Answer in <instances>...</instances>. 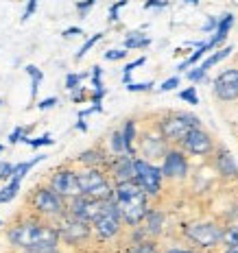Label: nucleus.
<instances>
[{
    "label": "nucleus",
    "mask_w": 238,
    "mask_h": 253,
    "mask_svg": "<svg viewBox=\"0 0 238 253\" xmlns=\"http://www.w3.org/2000/svg\"><path fill=\"white\" fill-rule=\"evenodd\" d=\"M114 199L120 208V216L127 227H138L144 223L146 214L151 210V197L140 188L136 179L131 181H120L114 183Z\"/></svg>",
    "instance_id": "f257e3e1"
},
{
    "label": "nucleus",
    "mask_w": 238,
    "mask_h": 253,
    "mask_svg": "<svg viewBox=\"0 0 238 253\" xmlns=\"http://www.w3.org/2000/svg\"><path fill=\"white\" fill-rule=\"evenodd\" d=\"M7 240L18 249H31V247H59L61 236L57 225L42 223V220H20L7 231Z\"/></svg>",
    "instance_id": "f03ea898"
},
{
    "label": "nucleus",
    "mask_w": 238,
    "mask_h": 253,
    "mask_svg": "<svg viewBox=\"0 0 238 253\" xmlns=\"http://www.w3.org/2000/svg\"><path fill=\"white\" fill-rule=\"evenodd\" d=\"M197 126L203 125H201L199 116H194L192 112H168L160 118L157 131L164 135L168 144H182V140Z\"/></svg>",
    "instance_id": "7ed1b4c3"
},
{
    "label": "nucleus",
    "mask_w": 238,
    "mask_h": 253,
    "mask_svg": "<svg viewBox=\"0 0 238 253\" xmlns=\"http://www.w3.org/2000/svg\"><path fill=\"white\" fill-rule=\"evenodd\" d=\"M77 177H79V186H81L83 194L100 199V201L114 199V181L105 168H96V166L83 168L81 166V168H77Z\"/></svg>",
    "instance_id": "20e7f679"
},
{
    "label": "nucleus",
    "mask_w": 238,
    "mask_h": 253,
    "mask_svg": "<svg viewBox=\"0 0 238 253\" xmlns=\"http://www.w3.org/2000/svg\"><path fill=\"white\" fill-rule=\"evenodd\" d=\"M225 227L216 220H192L184 225V238L199 249H216L223 245Z\"/></svg>",
    "instance_id": "39448f33"
},
{
    "label": "nucleus",
    "mask_w": 238,
    "mask_h": 253,
    "mask_svg": "<svg viewBox=\"0 0 238 253\" xmlns=\"http://www.w3.org/2000/svg\"><path fill=\"white\" fill-rule=\"evenodd\" d=\"M33 210L38 214H42L44 218H50V220H59L68 214V199H63L59 192H57L52 186H40L33 190Z\"/></svg>",
    "instance_id": "423d86ee"
},
{
    "label": "nucleus",
    "mask_w": 238,
    "mask_h": 253,
    "mask_svg": "<svg viewBox=\"0 0 238 253\" xmlns=\"http://www.w3.org/2000/svg\"><path fill=\"white\" fill-rule=\"evenodd\" d=\"M123 225L125 223H123V216H120V208L116 203V199H107L100 216L92 223V234L100 242H107V240H114L123 231Z\"/></svg>",
    "instance_id": "0eeeda50"
},
{
    "label": "nucleus",
    "mask_w": 238,
    "mask_h": 253,
    "mask_svg": "<svg viewBox=\"0 0 238 253\" xmlns=\"http://www.w3.org/2000/svg\"><path fill=\"white\" fill-rule=\"evenodd\" d=\"M136 181L140 183V188L149 194L151 199H157L164 186V175L162 166L153 164V162L144 160V157H136Z\"/></svg>",
    "instance_id": "6e6552de"
},
{
    "label": "nucleus",
    "mask_w": 238,
    "mask_h": 253,
    "mask_svg": "<svg viewBox=\"0 0 238 253\" xmlns=\"http://www.w3.org/2000/svg\"><path fill=\"white\" fill-rule=\"evenodd\" d=\"M179 146L190 157H212V153L216 151V142L212 138V133L205 131L203 126H197V129L190 131Z\"/></svg>",
    "instance_id": "1a4fd4ad"
},
{
    "label": "nucleus",
    "mask_w": 238,
    "mask_h": 253,
    "mask_svg": "<svg viewBox=\"0 0 238 253\" xmlns=\"http://www.w3.org/2000/svg\"><path fill=\"white\" fill-rule=\"evenodd\" d=\"M162 175L171 181H184L190 172L188 155L182 151V146H171L162 157Z\"/></svg>",
    "instance_id": "9d476101"
},
{
    "label": "nucleus",
    "mask_w": 238,
    "mask_h": 253,
    "mask_svg": "<svg viewBox=\"0 0 238 253\" xmlns=\"http://www.w3.org/2000/svg\"><path fill=\"white\" fill-rule=\"evenodd\" d=\"M212 94L221 103L238 101V66H230L221 70L212 81Z\"/></svg>",
    "instance_id": "9b49d317"
},
{
    "label": "nucleus",
    "mask_w": 238,
    "mask_h": 253,
    "mask_svg": "<svg viewBox=\"0 0 238 253\" xmlns=\"http://www.w3.org/2000/svg\"><path fill=\"white\" fill-rule=\"evenodd\" d=\"M103 205H105V201H100V199L88 197V194H79L75 199H68V214L83 220V223L92 225L100 216V212H103Z\"/></svg>",
    "instance_id": "f8f14e48"
},
{
    "label": "nucleus",
    "mask_w": 238,
    "mask_h": 253,
    "mask_svg": "<svg viewBox=\"0 0 238 253\" xmlns=\"http://www.w3.org/2000/svg\"><path fill=\"white\" fill-rule=\"evenodd\" d=\"M48 186H52L63 199H75L81 192L79 186V177H77V168L70 166H59L57 170H52V175L48 177Z\"/></svg>",
    "instance_id": "ddd939ff"
},
{
    "label": "nucleus",
    "mask_w": 238,
    "mask_h": 253,
    "mask_svg": "<svg viewBox=\"0 0 238 253\" xmlns=\"http://www.w3.org/2000/svg\"><path fill=\"white\" fill-rule=\"evenodd\" d=\"M57 229H59V236L66 245H81L92 234V225L83 223V220H79L70 214H66L63 218L57 220Z\"/></svg>",
    "instance_id": "4468645a"
},
{
    "label": "nucleus",
    "mask_w": 238,
    "mask_h": 253,
    "mask_svg": "<svg viewBox=\"0 0 238 253\" xmlns=\"http://www.w3.org/2000/svg\"><path fill=\"white\" fill-rule=\"evenodd\" d=\"M107 175L112 177L114 183H120V181H131L136 179V157L131 155H112L105 166Z\"/></svg>",
    "instance_id": "2eb2a0df"
},
{
    "label": "nucleus",
    "mask_w": 238,
    "mask_h": 253,
    "mask_svg": "<svg viewBox=\"0 0 238 253\" xmlns=\"http://www.w3.org/2000/svg\"><path fill=\"white\" fill-rule=\"evenodd\" d=\"M212 166L223 179H230V181H236L238 179V164L227 146L223 144L216 146V151L212 153Z\"/></svg>",
    "instance_id": "dca6fc26"
},
{
    "label": "nucleus",
    "mask_w": 238,
    "mask_h": 253,
    "mask_svg": "<svg viewBox=\"0 0 238 253\" xmlns=\"http://www.w3.org/2000/svg\"><path fill=\"white\" fill-rule=\"evenodd\" d=\"M171 146H168V142L164 140V135L157 131V126H155V131H151V133H144L142 135V140H140V151H142V157L144 160H160V157H164V153H166Z\"/></svg>",
    "instance_id": "f3484780"
},
{
    "label": "nucleus",
    "mask_w": 238,
    "mask_h": 253,
    "mask_svg": "<svg viewBox=\"0 0 238 253\" xmlns=\"http://www.w3.org/2000/svg\"><path fill=\"white\" fill-rule=\"evenodd\" d=\"M236 22V15L232 13V11H225L223 15L219 18V26H216V31L212 33V38L208 40V44H210V48L216 50V48H221V46L225 44V40H227V35H230V31H232V26H234Z\"/></svg>",
    "instance_id": "a211bd4d"
},
{
    "label": "nucleus",
    "mask_w": 238,
    "mask_h": 253,
    "mask_svg": "<svg viewBox=\"0 0 238 253\" xmlns=\"http://www.w3.org/2000/svg\"><path fill=\"white\" fill-rule=\"evenodd\" d=\"M109 153L105 149H100V146H92V149L83 151L77 155V164L83 166V168H90V166H96V168H105L109 162Z\"/></svg>",
    "instance_id": "6ab92c4d"
},
{
    "label": "nucleus",
    "mask_w": 238,
    "mask_h": 253,
    "mask_svg": "<svg viewBox=\"0 0 238 253\" xmlns=\"http://www.w3.org/2000/svg\"><path fill=\"white\" fill-rule=\"evenodd\" d=\"M164 223H166V216H164L162 210L151 208L149 214H146V218H144V223H142V227L146 229V234H149L151 238H157V236L164 234Z\"/></svg>",
    "instance_id": "aec40b11"
},
{
    "label": "nucleus",
    "mask_w": 238,
    "mask_h": 253,
    "mask_svg": "<svg viewBox=\"0 0 238 253\" xmlns=\"http://www.w3.org/2000/svg\"><path fill=\"white\" fill-rule=\"evenodd\" d=\"M210 50H212V48H210L208 40H205V42H201V44H199V46H197V48H194L192 52H190V55L186 57V59H184L182 63H177V72H188L190 68L199 66V63L205 59V55H208Z\"/></svg>",
    "instance_id": "412c9836"
},
{
    "label": "nucleus",
    "mask_w": 238,
    "mask_h": 253,
    "mask_svg": "<svg viewBox=\"0 0 238 253\" xmlns=\"http://www.w3.org/2000/svg\"><path fill=\"white\" fill-rule=\"evenodd\" d=\"M153 44V40L142 31H127L123 40V48L127 50H144Z\"/></svg>",
    "instance_id": "4be33fe9"
},
{
    "label": "nucleus",
    "mask_w": 238,
    "mask_h": 253,
    "mask_svg": "<svg viewBox=\"0 0 238 253\" xmlns=\"http://www.w3.org/2000/svg\"><path fill=\"white\" fill-rule=\"evenodd\" d=\"M123 131V138H125V144H127V153L131 157H138V151H136V140H138V125H136L134 118L125 120V125L120 126Z\"/></svg>",
    "instance_id": "5701e85b"
},
{
    "label": "nucleus",
    "mask_w": 238,
    "mask_h": 253,
    "mask_svg": "<svg viewBox=\"0 0 238 253\" xmlns=\"http://www.w3.org/2000/svg\"><path fill=\"white\" fill-rule=\"evenodd\" d=\"M232 52H234V46H232V44H230V46H221V48H216L214 52H210V55H208V57H205V59H203V61H201V63H199V66H201V68H203V70H205V72H208V70H210V68L219 66V63H221V61H225V59H227V57H230V55H232Z\"/></svg>",
    "instance_id": "b1692460"
},
{
    "label": "nucleus",
    "mask_w": 238,
    "mask_h": 253,
    "mask_svg": "<svg viewBox=\"0 0 238 253\" xmlns=\"http://www.w3.org/2000/svg\"><path fill=\"white\" fill-rule=\"evenodd\" d=\"M107 146H109V155H125V153H127V144H125V138H123V131L114 129L112 133H109ZM127 155H129V153H127Z\"/></svg>",
    "instance_id": "393cba45"
},
{
    "label": "nucleus",
    "mask_w": 238,
    "mask_h": 253,
    "mask_svg": "<svg viewBox=\"0 0 238 253\" xmlns=\"http://www.w3.org/2000/svg\"><path fill=\"white\" fill-rule=\"evenodd\" d=\"M20 186H22V183H20V181H15V179H9V181H4L2 186H0V205H4V203H11L13 199L18 197Z\"/></svg>",
    "instance_id": "a878e982"
},
{
    "label": "nucleus",
    "mask_w": 238,
    "mask_h": 253,
    "mask_svg": "<svg viewBox=\"0 0 238 253\" xmlns=\"http://www.w3.org/2000/svg\"><path fill=\"white\" fill-rule=\"evenodd\" d=\"M24 70H26V75L31 77V98H35L38 96V92H40L42 81H44V75H42V70L38 66H33V63H29Z\"/></svg>",
    "instance_id": "bb28decb"
},
{
    "label": "nucleus",
    "mask_w": 238,
    "mask_h": 253,
    "mask_svg": "<svg viewBox=\"0 0 238 253\" xmlns=\"http://www.w3.org/2000/svg\"><path fill=\"white\" fill-rule=\"evenodd\" d=\"M90 77V72H68L66 75V81H63V87L68 92H75V89L81 87V83Z\"/></svg>",
    "instance_id": "cd10ccee"
},
{
    "label": "nucleus",
    "mask_w": 238,
    "mask_h": 253,
    "mask_svg": "<svg viewBox=\"0 0 238 253\" xmlns=\"http://www.w3.org/2000/svg\"><path fill=\"white\" fill-rule=\"evenodd\" d=\"M103 35H105V33H94V35H92V38H88L86 42H83V46H81V48H79V52H77V55H75V59H77V61H81V59H83V57H86V55H88V52H90V50H92V48H94V46H96V44H98V42H100V40H103Z\"/></svg>",
    "instance_id": "c85d7f7f"
},
{
    "label": "nucleus",
    "mask_w": 238,
    "mask_h": 253,
    "mask_svg": "<svg viewBox=\"0 0 238 253\" xmlns=\"http://www.w3.org/2000/svg\"><path fill=\"white\" fill-rule=\"evenodd\" d=\"M177 98L179 101H184V103H188V105H199V94H197V85H190V87H184V89H179L177 92Z\"/></svg>",
    "instance_id": "c756f323"
},
{
    "label": "nucleus",
    "mask_w": 238,
    "mask_h": 253,
    "mask_svg": "<svg viewBox=\"0 0 238 253\" xmlns=\"http://www.w3.org/2000/svg\"><path fill=\"white\" fill-rule=\"evenodd\" d=\"M90 89H92V92L105 89V85H103V68L100 66H92V70H90Z\"/></svg>",
    "instance_id": "7c9ffc66"
},
{
    "label": "nucleus",
    "mask_w": 238,
    "mask_h": 253,
    "mask_svg": "<svg viewBox=\"0 0 238 253\" xmlns=\"http://www.w3.org/2000/svg\"><path fill=\"white\" fill-rule=\"evenodd\" d=\"M144 63H146L144 55L138 57V59H134V61H129V63H125V68H123V83H125V85H127V83H131V72H134L136 68L144 66Z\"/></svg>",
    "instance_id": "2f4dec72"
},
{
    "label": "nucleus",
    "mask_w": 238,
    "mask_h": 253,
    "mask_svg": "<svg viewBox=\"0 0 238 253\" xmlns=\"http://www.w3.org/2000/svg\"><path fill=\"white\" fill-rule=\"evenodd\" d=\"M26 144H29L31 149L38 151V149H42V146H52L55 144V140H52L48 133H44V135H38V138H29L26 140Z\"/></svg>",
    "instance_id": "473e14b6"
},
{
    "label": "nucleus",
    "mask_w": 238,
    "mask_h": 253,
    "mask_svg": "<svg viewBox=\"0 0 238 253\" xmlns=\"http://www.w3.org/2000/svg\"><path fill=\"white\" fill-rule=\"evenodd\" d=\"M179 85H182V79H179V75H173V77H168L166 81H162L160 87H155V89H157V92H162V94H166V92L177 89Z\"/></svg>",
    "instance_id": "72a5a7b5"
},
{
    "label": "nucleus",
    "mask_w": 238,
    "mask_h": 253,
    "mask_svg": "<svg viewBox=\"0 0 238 253\" xmlns=\"http://www.w3.org/2000/svg\"><path fill=\"white\" fill-rule=\"evenodd\" d=\"M127 253H162V251L157 249L153 242L146 240V242H138V245L129 247V249H127Z\"/></svg>",
    "instance_id": "f704fd0d"
},
{
    "label": "nucleus",
    "mask_w": 238,
    "mask_h": 253,
    "mask_svg": "<svg viewBox=\"0 0 238 253\" xmlns=\"http://www.w3.org/2000/svg\"><path fill=\"white\" fill-rule=\"evenodd\" d=\"M127 55H129L127 48H109L103 52V59L105 61H123V59H127Z\"/></svg>",
    "instance_id": "c9c22d12"
},
{
    "label": "nucleus",
    "mask_w": 238,
    "mask_h": 253,
    "mask_svg": "<svg viewBox=\"0 0 238 253\" xmlns=\"http://www.w3.org/2000/svg\"><path fill=\"white\" fill-rule=\"evenodd\" d=\"M205 77H208V72H205L201 66H194V68H190V70L186 72V79L190 83H194V85L201 83V81H205Z\"/></svg>",
    "instance_id": "e433bc0d"
},
{
    "label": "nucleus",
    "mask_w": 238,
    "mask_h": 253,
    "mask_svg": "<svg viewBox=\"0 0 238 253\" xmlns=\"http://www.w3.org/2000/svg\"><path fill=\"white\" fill-rule=\"evenodd\" d=\"M153 87H155V83H153V81H142V83H134V81H131V83H127V85H125L127 92H134V94H138V92H151Z\"/></svg>",
    "instance_id": "4c0bfd02"
},
{
    "label": "nucleus",
    "mask_w": 238,
    "mask_h": 253,
    "mask_svg": "<svg viewBox=\"0 0 238 253\" xmlns=\"http://www.w3.org/2000/svg\"><path fill=\"white\" fill-rule=\"evenodd\" d=\"M223 245H225V247L238 245V225H230V227H225V234H223Z\"/></svg>",
    "instance_id": "58836bf2"
},
{
    "label": "nucleus",
    "mask_w": 238,
    "mask_h": 253,
    "mask_svg": "<svg viewBox=\"0 0 238 253\" xmlns=\"http://www.w3.org/2000/svg\"><path fill=\"white\" fill-rule=\"evenodd\" d=\"M127 4H129V0H116L114 4H109V22H112V24L118 22V20H120V15H118L120 9L127 7Z\"/></svg>",
    "instance_id": "ea45409f"
},
{
    "label": "nucleus",
    "mask_w": 238,
    "mask_h": 253,
    "mask_svg": "<svg viewBox=\"0 0 238 253\" xmlns=\"http://www.w3.org/2000/svg\"><path fill=\"white\" fill-rule=\"evenodd\" d=\"M15 170V164H11V162H0V181H9Z\"/></svg>",
    "instance_id": "a19ab883"
},
{
    "label": "nucleus",
    "mask_w": 238,
    "mask_h": 253,
    "mask_svg": "<svg viewBox=\"0 0 238 253\" xmlns=\"http://www.w3.org/2000/svg\"><path fill=\"white\" fill-rule=\"evenodd\" d=\"M26 131H29V126H22V125H18L15 129L9 133V144H18L20 140L26 135Z\"/></svg>",
    "instance_id": "79ce46f5"
},
{
    "label": "nucleus",
    "mask_w": 238,
    "mask_h": 253,
    "mask_svg": "<svg viewBox=\"0 0 238 253\" xmlns=\"http://www.w3.org/2000/svg\"><path fill=\"white\" fill-rule=\"evenodd\" d=\"M94 4H96V0H79V2L75 4V7H77L79 15H81V18H86V15H88V11H90V9L94 7Z\"/></svg>",
    "instance_id": "37998d69"
},
{
    "label": "nucleus",
    "mask_w": 238,
    "mask_h": 253,
    "mask_svg": "<svg viewBox=\"0 0 238 253\" xmlns=\"http://www.w3.org/2000/svg\"><path fill=\"white\" fill-rule=\"evenodd\" d=\"M70 98H72V103H83V101H88L90 98V92H88V87H79L75 89V92H70Z\"/></svg>",
    "instance_id": "c03bdc74"
},
{
    "label": "nucleus",
    "mask_w": 238,
    "mask_h": 253,
    "mask_svg": "<svg viewBox=\"0 0 238 253\" xmlns=\"http://www.w3.org/2000/svg\"><path fill=\"white\" fill-rule=\"evenodd\" d=\"M216 26H219V18L208 15V18H205V22H203V26H201V31H203V33H214Z\"/></svg>",
    "instance_id": "a18cd8bd"
},
{
    "label": "nucleus",
    "mask_w": 238,
    "mask_h": 253,
    "mask_svg": "<svg viewBox=\"0 0 238 253\" xmlns=\"http://www.w3.org/2000/svg\"><path fill=\"white\" fill-rule=\"evenodd\" d=\"M100 112H103V103H92L88 109H81V112H79V118H88V116L100 114Z\"/></svg>",
    "instance_id": "49530a36"
},
{
    "label": "nucleus",
    "mask_w": 238,
    "mask_h": 253,
    "mask_svg": "<svg viewBox=\"0 0 238 253\" xmlns=\"http://www.w3.org/2000/svg\"><path fill=\"white\" fill-rule=\"evenodd\" d=\"M166 7H168V0H146V2L142 4L144 11H149V9H166Z\"/></svg>",
    "instance_id": "de8ad7c7"
},
{
    "label": "nucleus",
    "mask_w": 238,
    "mask_h": 253,
    "mask_svg": "<svg viewBox=\"0 0 238 253\" xmlns=\"http://www.w3.org/2000/svg\"><path fill=\"white\" fill-rule=\"evenodd\" d=\"M38 2H40V0H29V2H26V9H24V13H22V22H26L31 15L38 11Z\"/></svg>",
    "instance_id": "09e8293b"
},
{
    "label": "nucleus",
    "mask_w": 238,
    "mask_h": 253,
    "mask_svg": "<svg viewBox=\"0 0 238 253\" xmlns=\"http://www.w3.org/2000/svg\"><path fill=\"white\" fill-rule=\"evenodd\" d=\"M22 253H59V247H31L22 249Z\"/></svg>",
    "instance_id": "8fccbe9b"
},
{
    "label": "nucleus",
    "mask_w": 238,
    "mask_h": 253,
    "mask_svg": "<svg viewBox=\"0 0 238 253\" xmlns=\"http://www.w3.org/2000/svg\"><path fill=\"white\" fill-rule=\"evenodd\" d=\"M55 105H59V98H57V96H48V98H44V101H40V103H38V109L46 112V109L55 107Z\"/></svg>",
    "instance_id": "3c124183"
},
{
    "label": "nucleus",
    "mask_w": 238,
    "mask_h": 253,
    "mask_svg": "<svg viewBox=\"0 0 238 253\" xmlns=\"http://www.w3.org/2000/svg\"><path fill=\"white\" fill-rule=\"evenodd\" d=\"M79 35H83V29L81 26H70V29H66L61 33L63 40H72V38H79Z\"/></svg>",
    "instance_id": "603ef678"
},
{
    "label": "nucleus",
    "mask_w": 238,
    "mask_h": 253,
    "mask_svg": "<svg viewBox=\"0 0 238 253\" xmlns=\"http://www.w3.org/2000/svg\"><path fill=\"white\" fill-rule=\"evenodd\" d=\"M164 253H199V251H194V249H186V247H168Z\"/></svg>",
    "instance_id": "864d4df0"
},
{
    "label": "nucleus",
    "mask_w": 238,
    "mask_h": 253,
    "mask_svg": "<svg viewBox=\"0 0 238 253\" xmlns=\"http://www.w3.org/2000/svg\"><path fill=\"white\" fill-rule=\"evenodd\" d=\"M75 126L81 133H88V123H86V118H77V123H75Z\"/></svg>",
    "instance_id": "5fc2aeb1"
},
{
    "label": "nucleus",
    "mask_w": 238,
    "mask_h": 253,
    "mask_svg": "<svg viewBox=\"0 0 238 253\" xmlns=\"http://www.w3.org/2000/svg\"><path fill=\"white\" fill-rule=\"evenodd\" d=\"M223 253H238V245H232V247H225Z\"/></svg>",
    "instance_id": "6e6d98bb"
},
{
    "label": "nucleus",
    "mask_w": 238,
    "mask_h": 253,
    "mask_svg": "<svg viewBox=\"0 0 238 253\" xmlns=\"http://www.w3.org/2000/svg\"><path fill=\"white\" fill-rule=\"evenodd\" d=\"M184 2H186V4H199L201 0H184Z\"/></svg>",
    "instance_id": "4d7b16f0"
},
{
    "label": "nucleus",
    "mask_w": 238,
    "mask_h": 253,
    "mask_svg": "<svg viewBox=\"0 0 238 253\" xmlns=\"http://www.w3.org/2000/svg\"><path fill=\"white\" fill-rule=\"evenodd\" d=\"M4 149H7V146H4V144H0V155H2V153H4Z\"/></svg>",
    "instance_id": "13d9d810"
},
{
    "label": "nucleus",
    "mask_w": 238,
    "mask_h": 253,
    "mask_svg": "<svg viewBox=\"0 0 238 253\" xmlns=\"http://www.w3.org/2000/svg\"><path fill=\"white\" fill-rule=\"evenodd\" d=\"M0 227H2V220H0Z\"/></svg>",
    "instance_id": "bf43d9fd"
},
{
    "label": "nucleus",
    "mask_w": 238,
    "mask_h": 253,
    "mask_svg": "<svg viewBox=\"0 0 238 253\" xmlns=\"http://www.w3.org/2000/svg\"><path fill=\"white\" fill-rule=\"evenodd\" d=\"M0 105H2V101H0Z\"/></svg>",
    "instance_id": "052dcab7"
}]
</instances>
